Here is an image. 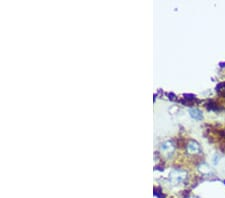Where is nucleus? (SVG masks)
<instances>
[{
    "label": "nucleus",
    "mask_w": 225,
    "mask_h": 198,
    "mask_svg": "<svg viewBox=\"0 0 225 198\" xmlns=\"http://www.w3.org/2000/svg\"><path fill=\"white\" fill-rule=\"evenodd\" d=\"M190 113H191L192 117H194L195 119H200V118H201V113H200L198 110H196V109L191 110V111H190Z\"/></svg>",
    "instance_id": "nucleus-1"
}]
</instances>
